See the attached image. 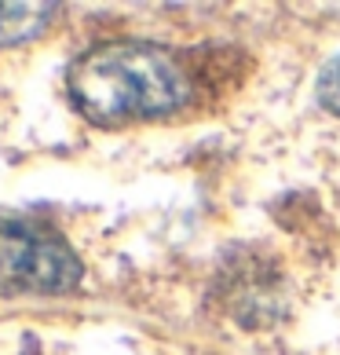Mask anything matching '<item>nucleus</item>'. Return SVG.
Returning <instances> with one entry per match:
<instances>
[{
    "instance_id": "2",
    "label": "nucleus",
    "mask_w": 340,
    "mask_h": 355,
    "mask_svg": "<svg viewBox=\"0 0 340 355\" xmlns=\"http://www.w3.org/2000/svg\"><path fill=\"white\" fill-rule=\"evenodd\" d=\"M81 282V260L55 231L0 216V289L4 293H66Z\"/></svg>"
},
{
    "instance_id": "4",
    "label": "nucleus",
    "mask_w": 340,
    "mask_h": 355,
    "mask_svg": "<svg viewBox=\"0 0 340 355\" xmlns=\"http://www.w3.org/2000/svg\"><path fill=\"white\" fill-rule=\"evenodd\" d=\"M315 96H319V103H322L325 110L340 117V55H333V59L322 67L319 85H315Z\"/></svg>"
},
{
    "instance_id": "3",
    "label": "nucleus",
    "mask_w": 340,
    "mask_h": 355,
    "mask_svg": "<svg viewBox=\"0 0 340 355\" xmlns=\"http://www.w3.org/2000/svg\"><path fill=\"white\" fill-rule=\"evenodd\" d=\"M55 11V4H0V48H15L41 37Z\"/></svg>"
},
{
    "instance_id": "1",
    "label": "nucleus",
    "mask_w": 340,
    "mask_h": 355,
    "mask_svg": "<svg viewBox=\"0 0 340 355\" xmlns=\"http://www.w3.org/2000/svg\"><path fill=\"white\" fill-rule=\"evenodd\" d=\"M66 88L73 107L102 128L165 117L190 99L187 67L168 48L147 41L88 48L73 59Z\"/></svg>"
}]
</instances>
